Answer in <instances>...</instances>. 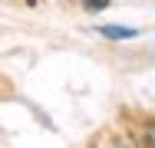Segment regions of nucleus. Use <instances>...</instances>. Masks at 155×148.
<instances>
[{"instance_id": "7ed1b4c3", "label": "nucleus", "mask_w": 155, "mask_h": 148, "mask_svg": "<svg viewBox=\"0 0 155 148\" xmlns=\"http://www.w3.org/2000/svg\"><path fill=\"white\" fill-rule=\"evenodd\" d=\"M149 142H152V145H155V132H152V135H149Z\"/></svg>"}, {"instance_id": "f03ea898", "label": "nucleus", "mask_w": 155, "mask_h": 148, "mask_svg": "<svg viewBox=\"0 0 155 148\" xmlns=\"http://www.w3.org/2000/svg\"><path fill=\"white\" fill-rule=\"evenodd\" d=\"M102 7H109V0H86V10H102Z\"/></svg>"}, {"instance_id": "f257e3e1", "label": "nucleus", "mask_w": 155, "mask_h": 148, "mask_svg": "<svg viewBox=\"0 0 155 148\" xmlns=\"http://www.w3.org/2000/svg\"><path fill=\"white\" fill-rule=\"evenodd\" d=\"M99 33L109 36V40H132L135 36V30H129V27H99Z\"/></svg>"}]
</instances>
